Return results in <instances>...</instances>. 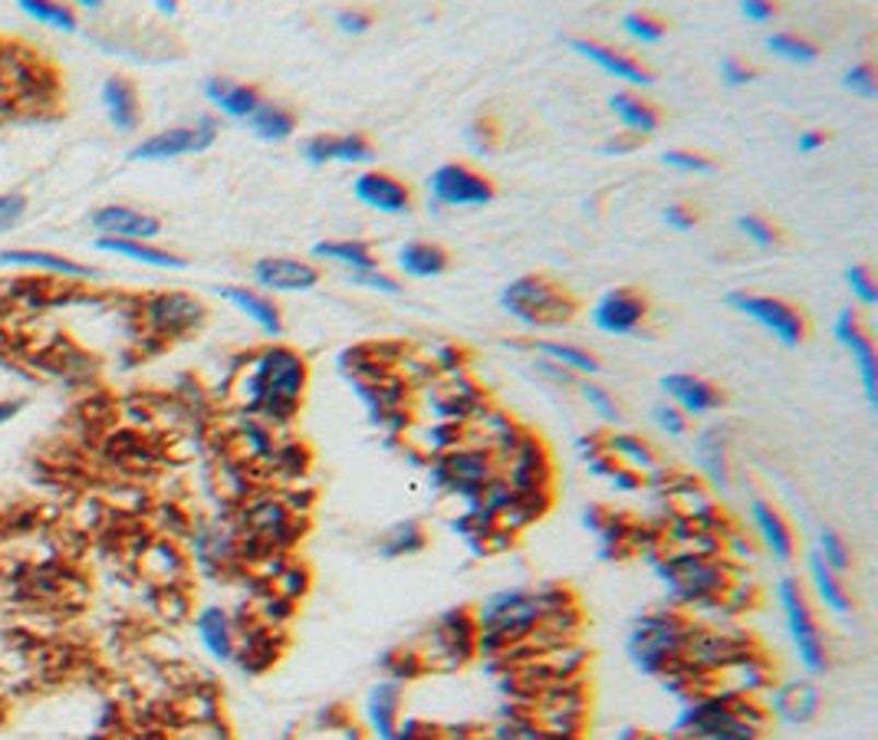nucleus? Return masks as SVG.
Returning a JSON list of instances; mask_svg holds the SVG:
<instances>
[{
  "mask_svg": "<svg viewBox=\"0 0 878 740\" xmlns=\"http://www.w3.org/2000/svg\"><path fill=\"white\" fill-rule=\"evenodd\" d=\"M306 359L290 345H267L234 373L231 399L244 415H257L264 425H290L306 392Z\"/></svg>",
  "mask_w": 878,
  "mask_h": 740,
  "instance_id": "obj_1",
  "label": "nucleus"
},
{
  "mask_svg": "<svg viewBox=\"0 0 878 740\" xmlns=\"http://www.w3.org/2000/svg\"><path fill=\"white\" fill-rule=\"evenodd\" d=\"M576 606L573 592L563 586H540V589H507L481 602L475 609L478 622V651H507L514 642L530 635L537 625H543L550 615Z\"/></svg>",
  "mask_w": 878,
  "mask_h": 740,
  "instance_id": "obj_2",
  "label": "nucleus"
},
{
  "mask_svg": "<svg viewBox=\"0 0 878 740\" xmlns=\"http://www.w3.org/2000/svg\"><path fill=\"white\" fill-rule=\"evenodd\" d=\"M501 306L524 326H537V329L566 326L580 313V303L573 299V293H566L557 280L543 273H527V277L511 280L501 293Z\"/></svg>",
  "mask_w": 878,
  "mask_h": 740,
  "instance_id": "obj_3",
  "label": "nucleus"
},
{
  "mask_svg": "<svg viewBox=\"0 0 878 740\" xmlns=\"http://www.w3.org/2000/svg\"><path fill=\"white\" fill-rule=\"evenodd\" d=\"M688 629H691V622L678 609L648 612L632 629L629 658L645 674H668V671L681 668V648H684Z\"/></svg>",
  "mask_w": 878,
  "mask_h": 740,
  "instance_id": "obj_4",
  "label": "nucleus"
},
{
  "mask_svg": "<svg viewBox=\"0 0 878 740\" xmlns=\"http://www.w3.org/2000/svg\"><path fill=\"white\" fill-rule=\"evenodd\" d=\"M780 606H783V615H786V629H789V638H793V648L799 655V665L806 674H822L829 668V648H826V638L812 619V609H809V599L806 592L799 589L796 579H780Z\"/></svg>",
  "mask_w": 878,
  "mask_h": 740,
  "instance_id": "obj_5",
  "label": "nucleus"
},
{
  "mask_svg": "<svg viewBox=\"0 0 878 740\" xmlns=\"http://www.w3.org/2000/svg\"><path fill=\"white\" fill-rule=\"evenodd\" d=\"M727 306L737 309L740 316L753 319L760 329H766L773 339H780L786 349H796L806 339V316L789 306L786 299L776 296H757V293H727Z\"/></svg>",
  "mask_w": 878,
  "mask_h": 740,
  "instance_id": "obj_6",
  "label": "nucleus"
},
{
  "mask_svg": "<svg viewBox=\"0 0 878 740\" xmlns=\"http://www.w3.org/2000/svg\"><path fill=\"white\" fill-rule=\"evenodd\" d=\"M428 191L434 198V208H484L497 195V188L488 175H481L461 162H448L437 172H431Z\"/></svg>",
  "mask_w": 878,
  "mask_h": 740,
  "instance_id": "obj_7",
  "label": "nucleus"
},
{
  "mask_svg": "<svg viewBox=\"0 0 878 740\" xmlns=\"http://www.w3.org/2000/svg\"><path fill=\"white\" fill-rule=\"evenodd\" d=\"M218 139V119L201 116L195 126H178V129H165L159 136H149L145 142H139L129 158L132 162H168V158H182V155H198L204 149H211Z\"/></svg>",
  "mask_w": 878,
  "mask_h": 740,
  "instance_id": "obj_8",
  "label": "nucleus"
},
{
  "mask_svg": "<svg viewBox=\"0 0 878 740\" xmlns=\"http://www.w3.org/2000/svg\"><path fill=\"white\" fill-rule=\"evenodd\" d=\"M204 303L191 293H155L142 303L145 326L162 339H178L204 322Z\"/></svg>",
  "mask_w": 878,
  "mask_h": 740,
  "instance_id": "obj_9",
  "label": "nucleus"
},
{
  "mask_svg": "<svg viewBox=\"0 0 878 740\" xmlns=\"http://www.w3.org/2000/svg\"><path fill=\"white\" fill-rule=\"evenodd\" d=\"M832 336L839 339V345L855 359V368H858V379H862V392H865V402L875 409L878 406V359H875V345H871V336L865 332L862 319L855 309H842L835 326H832Z\"/></svg>",
  "mask_w": 878,
  "mask_h": 740,
  "instance_id": "obj_10",
  "label": "nucleus"
},
{
  "mask_svg": "<svg viewBox=\"0 0 878 740\" xmlns=\"http://www.w3.org/2000/svg\"><path fill=\"white\" fill-rule=\"evenodd\" d=\"M648 319V299L632 286L606 290L593 306V326L609 336H632Z\"/></svg>",
  "mask_w": 878,
  "mask_h": 740,
  "instance_id": "obj_11",
  "label": "nucleus"
},
{
  "mask_svg": "<svg viewBox=\"0 0 878 740\" xmlns=\"http://www.w3.org/2000/svg\"><path fill=\"white\" fill-rule=\"evenodd\" d=\"M250 277L260 290L270 293H303L319 283V267L300 257H260L254 260Z\"/></svg>",
  "mask_w": 878,
  "mask_h": 740,
  "instance_id": "obj_12",
  "label": "nucleus"
},
{
  "mask_svg": "<svg viewBox=\"0 0 878 740\" xmlns=\"http://www.w3.org/2000/svg\"><path fill=\"white\" fill-rule=\"evenodd\" d=\"M662 392L668 396L665 402H671L675 409H681L688 419H701V415H711L724 406V392L717 386H711L707 379L701 376H691V373H668L662 376Z\"/></svg>",
  "mask_w": 878,
  "mask_h": 740,
  "instance_id": "obj_13",
  "label": "nucleus"
},
{
  "mask_svg": "<svg viewBox=\"0 0 878 740\" xmlns=\"http://www.w3.org/2000/svg\"><path fill=\"white\" fill-rule=\"evenodd\" d=\"M352 195L359 204L378 214H408L411 211V191L405 181H398L388 172H362L352 181Z\"/></svg>",
  "mask_w": 878,
  "mask_h": 740,
  "instance_id": "obj_14",
  "label": "nucleus"
},
{
  "mask_svg": "<svg viewBox=\"0 0 878 740\" xmlns=\"http://www.w3.org/2000/svg\"><path fill=\"white\" fill-rule=\"evenodd\" d=\"M90 224L99 231V237H119V240H152L162 234V221L155 214H145L129 204H106L90 214Z\"/></svg>",
  "mask_w": 878,
  "mask_h": 740,
  "instance_id": "obj_15",
  "label": "nucleus"
},
{
  "mask_svg": "<svg viewBox=\"0 0 878 740\" xmlns=\"http://www.w3.org/2000/svg\"><path fill=\"white\" fill-rule=\"evenodd\" d=\"M570 47H573L580 57H586L589 63H596L602 73H609V77H616V80H622V83H632V86H652V83H655V73H652L648 67H642L635 57H629V54H622V50H612V47H606V44H599V40L573 37Z\"/></svg>",
  "mask_w": 878,
  "mask_h": 740,
  "instance_id": "obj_16",
  "label": "nucleus"
},
{
  "mask_svg": "<svg viewBox=\"0 0 878 740\" xmlns=\"http://www.w3.org/2000/svg\"><path fill=\"white\" fill-rule=\"evenodd\" d=\"M750 520H753V530H757L760 543L766 547V553H773L780 563H789L796 553V540H793V530L783 520V514L773 504L757 497V501H750Z\"/></svg>",
  "mask_w": 878,
  "mask_h": 740,
  "instance_id": "obj_17",
  "label": "nucleus"
},
{
  "mask_svg": "<svg viewBox=\"0 0 878 740\" xmlns=\"http://www.w3.org/2000/svg\"><path fill=\"white\" fill-rule=\"evenodd\" d=\"M602 455L616 465V468H625L632 474H639L642 481H648L652 474L662 471L655 451L648 442L635 438V435H602Z\"/></svg>",
  "mask_w": 878,
  "mask_h": 740,
  "instance_id": "obj_18",
  "label": "nucleus"
},
{
  "mask_svg": "<svg viewBox=\"0 0 878 740\" xmlns=\"http://www.w3.org/2000/svg\"><path fill=\"white\" fill-rule=\"evenodd\" d=\"M819 710V691L812 681H786L770 691V714L786 724H806Z\"/></svg>",
  "mask_w": 878,
  "mask_h": 740,
  "instance_id": "obj_19",
  "label": "nucleus"
},
{
  "mask_svg": "<svg viewBox=\"0 0 878 740\" xmlns=\"http://www.w3.org/2000/svg\"><path fill=\"white\" fill-rule=\"evenodd\" d=\"M218 293L231 303V306H237L254 326H260L267 336H280L283 332V316H280V306L270 299V296H264V293H254V290H247V286H218Z\"/></svg>",
  "mask_w": 878,
  "mask_h": 740,
  "instance_id": "obj_20",
  "label": "nucleus"
},
{
  "mask_svg": "<svg viewBox=\"0 0 878 740\" xmlns=\"http://www.w3.org/2000/svg\"><path fill=\"white\" fill-rule=\"evenodd\" d=\"M204 96L224 113V116H231V119H250L254 116V109L264 103L260 99V93H257V86H250V83H231V80H221V77H211V80H204Z\"/></svg>",
  "mask_w": 878,
  "mask_h": 740,
  "instance_id": "obj_21",
  "label": "nucleus"
},
{
  "mask_svg": "<svg viewBox=\"0 0 878 740\" xmlns=\"http://www.w3.org/2000/svg\"><path fill=\"white\" fill-rule=\"evenodd\" d=\"M195 629H198V638L201 645L208 648L211 658L218 661H231L234 651H237V635H234V625H231V615L218 606H208L198 612L195 619Z\"/></svg>",
  "mask_w": 878,
  "mask_h": 740,
  "instance_id": "obj_22",
  "label": "nucleus"
},
{
  "mask_svg": "<svg viewBox=\"0 0 878 740\" xmlns=\"http://www.w3.org/2000/svg\"><path fill=\"white\" fill-rule=\"evenodd\" d=\"M452 267V257L445 247L437 244H428V240H408L401 250H398V270L411 280H431V277H442L445 270Z\"/></svg>",
  "mask_w": 878,
  "mask_h": 740,
  "instance_id": "obj_23",
  "label": "nucleus"
},
{
  "mask_svg": "<svg viewBox=\"0 0 878 740\" xmlns=\"http://www.w3.org/2000/svg\"><path fill=\"white\" fill-rule=\"evenodd\" d=\"M694 458H698V471L704 474V481H711L714 488L727 491L730 484V465H727V438L721 428H704L694 442Z\"/></svg>",
  "mask_w": 878,
  "mask_h": 740,
  "instance_id": "obj_24",
  "label": "nucleus"
},
{
  "mask_svg": "<svg viewBox=\"0 0 878 740\" xmlns=\"http://www.w3.org/2000/svg\"><path fill=\"white\" fill-rule=\"evenodd\" d=\"M520 349H530V352H540V359H550L563 368H570V373H580V376H596L602 362L583 349V345H570V342H553V339H530V342H514Z\"/></svg>",
  "mask_w": 878,
  "mask_h": 740,
  "instance_id": "obj_25",
  "label": "nucleus"
},
{
  "mask_svg": "<svg viewBox=\"0 0 878 740\" xmlns=\"http://www.w3.org/2000/svg\"><path fill=\"white\" fill-rule=\"evenodd\" d=\"M398 710H401V684L398 681H378L368 691L365 714L378 740H388L398 727Z\"/></svg>",
  "mask_w": 878,
  "mask_h": 740,
  "instance_id": "obj_26",
  "label": "nucleus"
},
{
  "mask_svg": "<svg viewBox=\"0 0 878 740\" xmlns=\"http://www.w3.org/2000/svg\"><path fill=\"white\" fill-rule=\"evenodd\" d=\"M609 109L629 129V136H639V139L658 132V126H662L658 109L652 103H645L642 96H635V93H612L609 96Z\"/></svg>",
  "mask_w": 878,
  "mask_h": 740,
  "instance_id": "obj_27",
  "label": "nucleus"
},
{
  "mask_svg": "<svg viewBox=\"0 0 878 740\" xmlns=\"http://www.w3.org/2000/svg\"><path fill=\"white\" fill-rule=\"evenodd\" d=\"M313 257L319 260H332L339 267H349V273H372L382 270L372 247L365 240H319L313 244Z\"/></svg>",
  "mask_w": 878,
  "mask_h": 740,
  "instance_id": "obj_28",
  "label": "nucleus"
},
{
  "mask_svg": "<svg viewBox=\"0 0 878 740\" xmlns=\"http://www.w3.org/2000/svg\"><path fill=\"white\" fill-rule=\"evenodd\" d=\"M103 103H106L109 122L119 132H132L139 126V96H136V90L126 80H119V77L106 80L103 83Z\"/></svg>",
  "mask_w": 878,
  "mask_h": 740,
  "instance_id": "obj_29",
  "label": "nucleus"
},
{
  "mask_svg": "<svg viewBox=\"0 0 878 740\" xmlns=\"http://www.w3.org/2000/svg\"><path fill=\"white\" fill-rule=\"evenodd\" d=\"M247 126H250V132L260 139V142H273V145H280V142H286L293 132H296V116L286 109V106H280V103H260L257 109H254V116L247 119Z\"/></svg>",
  "mask_w": 878,
  "mask_h": 740,
  "instance_id": "obj_30",
  "label": "nucleus"
},
{
  "mask_svg": "<svg viewBox=\"0 0 878 740\" xmlns=\"http://www.w3.org/2000/svg\"><path fill=\"white\" fill-rule=\"evenodd\" d=\"M99 250H109V254H119V257H129V260H139L145 267H165V270H182L185 267V257L172 254V250H162L155 244H145V240H119V237H99L96 240Z\"/></svg>",
  "mask_w": 878,
  "mask_h": 740,
  "instance_id": "obj_31",
  "label": "nucleus"
},
{
  "mask_svg": "<svg viewBox=\"0 0 878 740\" xmlns=\"http://www.w3.org/2000/svg\"><path fill=\"white\" fill-rule=\"evenodd\" d=\"M0 263L40 267V270H47V273H60V277H70V280H96V277H99L93 267H83V263H73V260H67V257L44 254V250H4V254H0Z\"/></svg>",
  "mask_w": 878,
  "mask_h": 740,
  "instance_id": "obj_32",
  "label": "nucleus"
},
{
  "mask_svg": "<svg viewBox=\"0 0 878 740\" xmlns=\"http://www.w3.org/2000/svg\"><path fill=\"white\" fill-rule=\"evenodd\" d=\"M428 547V533L418 520H405L385 530V537L375 543V553L382 560H401V556H414Z\"/></svg>",
  "mask_w": 878,
  "mask_h": 740,
  "instance_id": "obj_33",
  "label": "nucleus"
},
{
  "mask_svg": "<svg viewBox=\"0 0 878 740\" xmlns=\"http://www.w3.org/2000/svg\"><path fill=\"white\" fill-rule=\"evenodd\" d=\"M809 579H812V589L819 596V602L835 612V615H845L852 606H848V592L842 586V579L819 560V553H809Z\"/></svg>",
  "mask_w": 878,
  "mask_h": 740,
  "instance_id": "obj_34",
  "label": "nucleus"
},
{
  "mask_svg": "<svg viewBox=\"0 0 878 740\" xmlns=\"http://www.w3.org/2000/svg\"><path fill=\"white\" fill-rule=\"evenodd\" d=\"M372 158H375V149H372V142L362 132L332 136V142H329V162H339V165H365Z\"/></svg>",
  "mask_w": 878,
  "mask_h": 740,
  "instance_id": "obj_35",
  "label": "nucleus"
},
{
  "mask_svg": "<svg viewBox=\"0 0 878 740\" xmlns=\"http://www.w3.org/2000/svg\"><path fill=\"white\" fill-rule=\"evenodd\" d=\"M766 50L786 63H812L819 57V47L799 34H770L766 37Z\"/></svg>",
  "mask_w": 878,
  "mask_h": 740,
  "instance_id": "obj_36",
  "label": "nucleus"
},
{
  "mask_svg": "<svg viewBox=\"0 0 878 740\" xmlns=\"http://www.w3.org/2000/svg\"><path fill=\"white\" fill-rule=\"evenodd\" d=\"M142 563L145 566H155V573H152V579H159L162 586H172L175 583V576L182 573V556H178V550L172 547V543H165V540H159V543H152L149 550H145V556H142Z\"/></svg>",
  "mask_w": 878,
  "mask_h": 740,
  "instance_id": "obj_37",
  "label": "nucleus"
},
{
  "mask_svg": "<svg viewBox=\"0 0 878 740\" xmlns=\"http://www.w3.org/2000/svg\"><path fill=\"white\" fill-rule=\"evenodd\" d=\"M306 589H309V573H306V566H300V563H286V566L280 569V576L270 583V592H273L277 599H283V602H296V599H303Z\"/></svg>",
  "mask_w": 878,
  "mask_h": 740,
  "instance_id": "obj_38",
  "label": "nucleus"
},
{
  "mask_svg": "<svg viewBox=\"0 0 878 740\" xmlns=\"http://www.w3.org/2000/svg\"><path fill=\"white\" fill-rule=\"evenodd\" d=\"M819 560L835 573V576H842V573H848V566H852V560H848V547H845V540L835 533V530H829V527H822L819 530Z\"/></svg>",
  "mask_w": 878,
  "mask_h": 740,
  "instance_id": "obj_39",
  "label": "nucleus"
},
{
  "mask_svg": "<svg viewBox=\"0 0 878 740\" xmlns=\"http://www.w3.org/2000/svg\"><path fill=\"white\" fill-rule=\"evenodd\" d=\"M21 11H24L27 17H34V21L54 27V31H63V34L77 31V17H73L67 8H60V4H40V0H24Z\"/></svg>",
  "mask_w": 878,
  "mask_h": 740,
  "instance_id": "obj_40",
  "label": "nucleus"
},
{
  "mask_svg": "<svg viewBox=\"0 0 878 740\" xmlns=\"http://www.w3.org/2000/svg\"><path fill=\"white\" fill-rule=\"evenodd\" d=\"M622 27H625V34H629L632 40H639V44H662L665 34H668V27H665L658 17L642 14V11L625 14V17H622Z\"/></svg>",
  "mask_w": 878,
  "mask_h": 740,
  "instance_id": "obj_41",
  "label": "nucleus"
},
{
  "mask_svg": "<svg viewBox=\"0 0 878 740\" xmlns=\"http://www.w3.org/2000/svg\"><path fill=\"white\" fill-rule=\"evenodd\" d=\"M580 389V396H583V402L602 419V422H609V425H616L619 419H622V412H619V406H616V399L602 389V386H596V383H580L576 386Z\"/></svg>",
  "mask_w": 878,
  "mask_h": 740,
  "instance_id": "obj_42",
  "label": "nucleus"
},
{
  "mask_svg": "<svg viewBox=\"0 0 878 740\" xmlns=\"http://www.w3.org/2000/svg\"><path fill=\"white\" fill-rule=\"evenodd\" d=\"M842 86L862 99H875L878 96V77H875V67L871 63H852L845 73H842Z\"/></svg>",
  "mask_w": 878,
  "mask_h": 740,
  "instance_id": "obj_43",
  "label": "nucleus"
},
{
  "mask_svg": "<svg viewBox=\"0 0 878 740\" xmlns=\"http://www.w3.org/2000/svg\"><path fill=\"white\" fill-rule=\"evenodd\" d=\"M662 162L668 168H678V172H688V175H707V172H714V158L704 155V152H691V149H668L662 155Z\"/></svg>",
  "mask_w": 878,
  "mask_h": 740,
  "instance_id": "obj_44",
  "label": "nucleus"
},
{
  "mask_svg": "<svg viewBox=\"0 0 878 740\" xmlns=\"http://www.w3.org/2000/svg\"><path fill=\"white\" fill-rule=\"evenodd\" d=\"M734 227H737L750 244H757V247H773V244L780 240V231H776L770 221H763L760 214H740V218L734 221Z\"/></svg>",
  "mask_w": 878,
  "mask_h": 740,
  "instance_id": "obj_45",
  "label": "nucleus"
},
{
  "mask_svg": "<svg viewBox=\"0 0 878 740\" xmlns=\"http://www.w3.org/2000/svg\"><path fill=\"white\" fill-rule=\"evenodd\" d=\"M845 283H848V290H852V296L858 303H865V306H875L878 303V286H875L868 267H848L845 270Z\"/></svg>",
  "mask_w": 878,
  "mask_h": 740,
  "instance_id": "obj_46",
  "label": "nucleus"
},
{
  "mask_svg": "<svg viewBox=\"0 0 878 740\" xmlns=\"http://www.w3.org/2000/svg\"><path fill=\"white\" fill-rule=\"evenodd\" d=\"M652 419H655V425H658L662 432H668L671 438L688 435V415H684L681 409H675L671 402H658V406L652 409Z\"/></svg>",
  "mask_w": 878,
  "mask_h": 740,
  "instance_id": "obj_47",
  "label": "nucleus"
},
{
  "mask_svg": "<svg viewBox=\"0 0 878 740\" xmlns=\"http://www.w3.org/2000/svg\"><path fill=\"white\" fill-rule=\"evenodd\" d=\"M468 145H471L478 155L494 152V145H497V126H494L491 119H478V122H471V126H468Z\"/></svg>",
  "mask_w": 878,
  "mask_h": 740,
  "instance_id": "obj_48",
  "label": "nucleus"
},
{
  "mask_svg": "<svg viewBox=\"0 0 878 740\" xmlns=\"http://www.w3.org/2000/svg\"><path fill=\"white\" fill-rule=\"evenodd\" d=\"M662 218H665V224L671 227V231H678V234H688V231H694L698 227V211L691 208V204H681V201H675V204H668L665 211H662Z\"/></svg>",
  "mask_w": 878,
  "mask_h": 740,
  "instance_id": "obj_49",
  "label": "nucleus"
},
{
  "mask_svg": "<svg viewBox=\"0 0 878 740\" xmlns=\"http://www.w3.org/2000/svg\"><path fill=\"white\" fill-rule=\"evenodd\" d=\"M27 214V198L24 195H0V234L17 227Z\"/></svg>",
  "mask_w": 878,
  "mask_h": 740,
  "instance_id": "obj_50",
  "label": "nucleus"
},
{
  "mask_svg": "<svg viewBox=\"0 0 878 740\" xmlns=\"http://www.w3.org/2000/svg\"><path fill=\"white\" fill-rule=\"evenodd\" d=\"M349 283L352 286H365V290H378V293H388L395 296L401 290V283L395 277H388L385 270H372V273H349Z\"/></svg>",
  "mask_w": 878,
  "mask_h": 740,
  "instance_id": "obj_51",
  "label": "nucleus"
},
{
  "mask_svg": "<svg viewBox=\"0 0 878 740\" xmlns=\"http://www.w3.org/2000/svg\"><path fill=\"white\" fill-rule=\"evenodd\" d=\"M721 80L727 83V86H747V83H753L757 80V70L753 67H747V63H740V60H734V57H724L721 60Z\"/></svg>",
  "mask_w": 878,
  "mask_h": 740,
  "instance_id": "obj_52",
  "label": "nucleus"
},
{
  "mask_svg": "<svg viewBox=\"0 0 878 740\" xmlns=\"http://www.w3.org/2000/svg\"><path fill=\"white\" fill-rule=\"evenodd\" d=\"M336 27L342 34H365L372 27V17L365 11H355V8H346V11H336Z\"/></svg>",
  "mask_w": 878,
  "mask_h": 740,
  "instance_id": "obj_53",
  "label": "nucleus"
},
{
  "mask_svg": "<svg viewBox=\"0 0 878 740\" xmlns=\"http://www.w3.org/2000/svg\"><path fill=\"white\" fill-rule=\"evenodd\" d=\"M329 142H332V136H326V132H319V136L306 139V142H303V158H306L313 168H319V165H329Z\"/></svg>",
  "mask_w": 878,
  "mask_h": 740,
  "instance_id": "obj_54",
  "label": "nucleus"
},
{
  "mask_svg": "<svg viewBox=\"0 0 878 740\" xmlns=\"http://www.w3.org/2000/svg\"><path fill=\"white\" fill-rule=\"evenodd\" d=\"M537 373L543 379H550L553 386H560V389H573L576 386V376L570 373V368H563V365H557L550 359H537Z\"/></svg>",
  "mask_w": 878,
  "mask_h": 740,
  "instance_id": "obj_55",
  "label": "nucleus"
},
{
  "mask_svg": "<svg viewBox=\"0 0 878 740\" xmlns=\"http://www.w3.org/2000/svg\"><path fill=\"white\" fill-rule=\"evenodd\" d=\"M740 14H744L747 21H753V24H766V21L776 17V8L766 4V0H744V4H740Z\"/></svg>",
  "mask_w": 878,
  "mask_h": 740,
  "instance_id": "obj_56",
  "label": "nucleus"
},
{
  "mask_svg": "<svg viewBox=\"0 0 878 740\" xmlns=\"http://www.w3.org/2000/svg\"><path fill=\"white\" fill-rule=\"evenodd\" d=\"M606 481H609L616 491H625V494H635V491H642V488H645V481H642L639 474L625 471V468H612Z\"/></svg>",
  "mask_w": 878,
  "mask_h": 740,
  "instance_id": "obj_57",
  "label": "nucleus"
},
{
  "mask_svg": "<svg viewBox=\"0 0 878 740\" xmlns=\"http://www.w3.org/2000/svg\"><path fill=\"white\" fill-rule=\"evenodd\" d=\"M642 145V139L639 136H632V139H609L606 145H602V155H625V152H635Z\"/></svg>",
  "mask_w": 878,
  "mask_h": 740,
  "instance_id": "obj_58",
  "label": "nucleus"
},
{
  "mask_svg": "<svg viewBox=\"0 0 878 740\" xmlns=\"http://www.w3.org/2000/svg\"><path fill=\"white\" fill-rule=\"evenodd\" d=\"M822 145H826V132H819V129L799 132V139H796V149L799 152H819Z\"/></svg>",
  "mask_w": 878,
  "mask_h": 740,
  "instance_id": "obj_59",
  "label": "nucleus"
},
{
  "mask_svg": "<svg viewBox=\"0 0 878 740\" xmlns=\"http://www.w3.org/2000/svg\"><path fill=\"white\" fill-rule=\"evenodd\" d=\"M21 412V402H0V425H8Z\"/></svg>",
  "mask_w": 878,
  "mask_h": 740,
  "instance_id": "obj_60",
  "label": "nucleus"
},
{
  "mask_svg": "<svg viewBox=\"0 0 878 740\" xmlns=\"http://www.w3.org/2000/svg\"><path fill=\"white\" fill-rule=\"evenodd\" d=\"M159 11H162V14H175L178 8H175V4H168V0H162V4H159Z\"/></svg>",
  "mask_w": 878,
  "mask_h": 740,
  "instance_id": "obj_61",
  "label": "nucleus"
}]
</instances>
